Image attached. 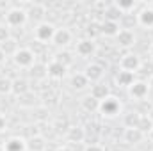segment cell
<instances>
[{
    "instance_id": "cell-6",
    "label": "cell",
    "mask_w": 153,
    "mask_h": 151,
    "mask_svg": "<svg viewBox=\"0 0 153 151\" xmlns=\"http://www.w3.org/2000/svg\"><path fill=\"white\" fill-rule=\"evenodd\" d=\"M84 75H85V78H87L89 82L96 84V82H100V80L103 78V75H105V68H103L102 64H98V62H91V64L85 68Z\"/></svg>"
},
{
    "instance_id": "cell-16",
    "label": "cell",
    "mask_w": 153,
    "mask_h": 151,
    "mask_svg": "<svg viewBox=\"0 0 153 151\" xmlns=\"http://www.w3.org/2000/svg\"><path fill=\"white\" fill-rule=\"evenodd\" d=\"M68 141L70 144H76V142H84L85 141V132L80 126H71L68 130Z\"/></svg>"
},
{
    "instance_id": "cell-11",
    "label": "cell",
    "mask_w": 153,
    "mask_h": 151,
    "mask_svg": "<svg viewBox=\"0 0 153 151\" xmlns=\"http://www.w3.org/2000/svg\"><path fill=\"white\" fill-rule=\"evenodd\" d=\"M116 39H117V44L123 46V48H128V46H132L135 43V36H134V32L130 29H121L119 34L116 36Z\"/></svg>"
},
{
    "instance_id": "cell-4",
    "label": "cell",
    "mask_w": 153,
    "mask_h": 151,
    "mask_svg": "<svg viewBox=\"0 0 153 151\" xmlns=\"http://www.w3.org/2000/svg\"><path fill=\"white\" fill-rule=\"evenodd\" d=\"M5 21H7V27H20L27 21V11L23 9H11L5 16Z\"/></svg>"
},
{
    "instance_id": "cell-9",
    "label": "cell",
    "mask_w": 153,
    "mask_h": 151,
    "mask_svg": "<svg viewBox=\"0 0 153 151\" xmlns=\"http://www.w3.org/2000/svg\"><path fill=\"white\" fill-rule=\"evenodd\" d=\"M135 18H137V23H139L141 27H148V29H152L153 27V5L141 9L139 14H137Z\"/></svg>"
},
{
    "instance_id": "cell-15",
    "label": "cell",
    "mask_w": 153,
    "mask_h": 151,
    "mask_svg": "<svg viewBox=\"0 0 153 151\" xmlns=\"http://www.w3.org/2000/svg\"><path fill=\"white\" fill-rule=\"evenodd\" d=\"M27 150V142L20 137H13L5 142L4 146V151H25Z\"/></svg>"
},
{
    "instance_id": "cell-21",
    "label": "cell",
    "mask_w": 153,
    "mask_h": 151,
    "mask_svg": "<svg viewBox=\"0 0 153 151\" xmlns=\"http://www.w3.org/2000/svg\"><path fill=\"white\" fill-rule=\"evenodd\" d=\"M82 107H84V110H87V112H94V110L100 109V101L89 94V96H85V98L82 100Z\"/></svg>"
},
{
    "instance_id": "cell-7",
    "label": "cell",
    "mask_w": 153,
    "mask_h": 151,
    "mask_svg": "<svg viewBox=\"0 0 153 151\" xmlns=\"http://www.w3.org/2000/svg\"><path fill=\"white\" fill-rule=\"evenodd\" d=\"M128 89H130V96L135 98V100H144L148 96V91H150L146 80H135Z\"/></svg>"
},
{
    "instance_id": "cell-23",
    "label": "cell",
    "mask_w": 153,
    "mask_h": 151,
    "mask_svg": "<svg viewBox=\"0 0 153 151\" xmlns=\"http://www.w3.org/2000/svg\"><path fill=\"white\" fill-rule=\"evenodd\" d=\"M141 115H143V114H139V112H128L126 114V117H125L126 128H137V124H139V121H141Z\"/></svg>"
},
{
    "instance_id": "cell-10",
    "label": "cell",
    "mask_w": 153,
    "mask_h": 151,
    "mask_svg": "<svg viewBox=\"0 0 153 151\" xmlns=\"http://www.w3.org/2000/svg\"><path fill=\"white\" fill-rule=\"evenodd\" d=\"M119 30H121V25H119V23L107 21V20H103V21L100 23V34H103V36L116 38V36L119 34Z\"/></svg>"
},
{
    "instance_id": "cell-5",
    "label": "cell",
    "mask_w": 153,
    "mask_h": 151,
    "mask_svg": "<svg viewBox=\"0 0 153 151\" xmlns=\"http://www.w3.org/2000/svg\"><path fill=\"white\" fill-rule=\"evenodd\" d=\"M141 62H143V61H141L137 55H134V53H126V55L121 59L119 66H121V70H123V71L137 73V71H139V68H141Z\"/></svg>"
},
{
    "instance_id": "cell-29",
    "label": "cell",
    "mask_w": 153,
    "mask_h": 151,
    "mask_svg": "<svg viewBox=\"0 0 153 151\" xmlns=\"http://www.w3.org/2000/svg\"><path fill=\"white\" fill-rule=\"evenodd\" d=\"M85 151H103V148L100 144H87L85 146Z\"/></svg>"
},
{
    "instance_id": "cell-8",
    "label": "cell",
    "mask_w": 153,
    "mask_h": 151,
    "mask_svg": "<svg viewBox=\"0 0 153 151\" xmlns=\"http://www.w3.org/2000/svg\"><path fill=\"white\" fill-rule=\"evenodd\" d=\"M94 50H96V44H94V41L91 38L82 39V41H78V44H76V53H78L80 57H91V55L94 53Z\"/></svg>"
},
{
    "instance_id": "cell-35",
    "label": "cell",
    "mask_w": 153,
    "mask_h": 151,
    "mask_svg": "<svg viewBox=\"0 0 153 151\" xmlns=\"http://www.w3.org/2000/svg\"><path fill=\"white\" fill-rule=\"evenodd\" d=\"M148 135H150V139H152V141H153V128H152V130H150V132H148Z\"/></svg>"
},
{
    "instance_id": "cell-30",
    "label": "cell",
    "mask_w": 153,
    "mask_h": 151,
    "mask_svg": "<svg viewBox=\"0 0 153 151\" xmlns=\"http://www.w3.org/2000/svg\"><path fill=\"white\" fill-rule=\"evenodd\" d=\"M5 128H7V119H5V117L0 114V132H4Z\"/></svg>"
},
{
    "instance_id": "cell-19",
    "label": "cell",
    "mask_w": 153,
    "mask_h": 151,
    "mask_svg": "<svg viewBox=\"0 0 153 151\" xmlns=\"http://www.w3.org/2000/svg\"><path fill=\"white\" fill-rule=\"evenodd\" d=\"M13 93H14L16 96H23V94H27V93H29L27 80H23V78H16V80H13Z\"/></svg>"
},
{
    "instance_id": "cell-34",
    "label": "cell",
    "mask_w": 153,
    "mask_h": 151,
    "mask_svg": "<svg viewBox=\"0 0 153 151\" xmlns=\"http://www.w3.org/2000/svg\"><path fill=\"white\" fill-rule=\"evenodd\" d=\"M148 117H150V121H152V123H153V109H152V110H150V114H148Z\"/></svg>"
},
{
    "instance_id": "cell-17",
    "label": "cell",
    "mask_w": 153,
    "mask_h": 151,
    "mask_svg": "<svg viewBox=\"0 0 153 151\" xmlns=\"http://www.w3.org/2000/svg\"><path fill=\"white\" fill-rule=\"evenodd\" d=\"M143 139H144V133L141 130H137V128H126L125 130V141L128 144H137Z\"/></svg>"
},
{
    "instance_id": "cell-12",
    "label": "cell",
    "mask_w": 153,
    "mask_h": 151,
    "mask_svg": "<svg viewBox=\"0 0 153 151\" xmlns=\"http://www.w3.org/2000/svg\"><path fill=\"white\" fill-rule=\"evenodd\" d=\"M52 43L55 46H66V44H70L71 43V32L68 29H57L55 30V36L52 39Z\"/></svg>"
},
{
    "instance_id": "cell-26",
    "label": "cell",
    "mask_w": 153,
    "mask_h": 151,
    "mask_svg": "<svg viewBox=\"0 0 153 151\" xmlns=\"http://www.w3.org/2000/svg\"><path fill=\"white\" fill-rule=\"evenodd\" d=\"M11 91H13V80H9L5 76H0V94L11 93Z\"/></svg>"
},
{
    "instance_id": "cell-22",
    "label": "cell",
    "mask_w": 153,
    "mask_h": 151,
    "mask_svg": "<svg viewBox=\"0 0 153 151\" xmlns=\"http://www.w3.org/2000/svg\"><path fill=\"white\" fill-rule=\"evenodd\" d=\"M87 84H89V80L85 78V75H84V73L71 76V87H73V89H76V91L85 89V87H87Z\"/></svg>"
},
{
    "instance_id": "cell-20",
    "label": "cell",
    "mask_w": 153,
    "mask_h": 151,
    "mask_svg": "<svg viewBox=\"0 0 153 151\" xmlns=\"http://www.w3.org/2000/svg\"><path fill=\"white\" fill-rule=\"evenodd\" d=\"M0 48H2V52L5 53V55H14L20 48H18V43H16V39H13V38H9V39H5L2 44H0Z\"/></svg>"
},
{
    "instance_id": "cell-1",
    "label": "cell",
    "mask_w": 153,
    "mask_h": 151,
    "mask_svg": "<svg viewBox=\"0 0 153 151\" xmlns=\"http://www.w3.org/2000/svg\"><path fill=\"white\" fill-rule=\"evenodd\" d=\"M14 62L20 66V68H32L36 64V53L30 50V48H20L14 55H13Z\"/></svg>"
},
{
    "instance_id": "cell-31",
    "label": "cell",
    "mask_w": 153,
    "mask_h": 151,
    "mask_svg": "<svg viewBox=\"0 0 153 151\" xmlns=\"http://www.w3.org/2000/svg\"><path fill=\"white\" fill-rule=\"evenodd\" d=\"M5 57H7V55H5V53L2 52V48H0V64H4V62H5Z\"/></svg>"
},
{
    "instance_id": "cell-3",
    "label": "cell",
    "mask_w": 153,
    "mask_h": 151,
    "mask_svg": "<svg viewBox=\"0 0 153 151\" xmlns=\"http://www.w3.org/2000/svg\"><path fill=\"white\" fill-rule=\"evenodd\" d=\"M55 30L57 29L52 23L41 21V23H38V27H36V41L38 43H48V41H52L53 36H55Z\"/></svg>"
},
{
    "instance_id": "cell-33",
    "label": "cell",
    "mask_w": 153,
    "mask_h": 151,
    "mask_svg": "<svg viewBox=\"0 0 153 151\" xmlns=\"http://www.w3.org/2000/svg\"><path fill=\"white\" fill-rule=\"evenodd\" d=\"M57 151H71V150H70V146H64V148H59Z\"/></svg>"
},
{
    "instance_id": "cell-25",
    "label": "cell",
    "mask_w": 153,
    "mask_h": 151,
    "mask_svg": "<svg viewBox=\"0 0 153 151\" xmlns=\"http://www.w3.org/2000/svg\"><path fill=\"white\" fill-rule=\"evenodd\" d=\"M153 128V123L150 121V117L148 115H141V121H139V124H137V130H141L144 135H148V132Z\"/></svg>"
},
{
    "instance_id": "cell-18",
    "label": "cell",
    "mask_w": 153,
    "mask_h": 151,
    "mask_svg": "<svg viewBox=\"0 0 153 151\" xmlns=\"http://www.w3.org/2000/svg\"><path fill=\"white\" fill-rule=\"evenodd\" d=\"M91 96L96 98L98 101H102V100H105V98L109 96V87L103 85V84H96V85H93V89H91Z\"/></svg>"
},
{
    "instance_id": "cell-24",
    "label": "cell",
    "mask_w": 153,
    "mask_h": 151,
    "mask_svg": "<svg viewBox=\"0 0 153 151\" xmlns=\"http://www.w3.org/2000/svg\"><path fill=\"white\" fill-rule=\"evenodd\" d=\"M27 148L30 151H43L45 150V141L41 137H32L29 142H27Z\"/></svg>"
},
{
    "instance_id": "cell-36",
    "label": "cell",
    "mask_w": 153,
    "mask_h": 151,
    "mask_svg": "<svg viewBox=\"0 0 153 151\" xmlns=\"http://www.w3.org/2000/svg\"><path fill=\"white\" fill-rule=\"evenodd\" d=\"M150 55H152V59H153V44L150 46Z\"/></svg>"
},
{
    "instance_id": "cell-2",
    "label": "cell",
    "mask_w": 153,
    "mask_h": 151,
    "mask_svg": "<svg viewBox=\"0 0 153 151\" xmlns=\"http://www.w3.org/2000/svg\"><path fill=\"white\" fill-rule=\"evenodd\" d=\"M98 110L103 115H107V117H114V115H117V114L121 112V103L114 96H107L105 100L100 101V109Z\"/></svg>"
},
{
    "instance_id": "cell-28",
    "label": "cell",
    "mask_w": 153,
    "mask_h": 151,
    "mask_svg": "<svg viewBox=\"0 0 153 151\" xmlns=\"http://www.w3.org/2000/svg\"><path fill=\"white\" fill-rule=\"evenodd\" d=\"M5 39H9V32H7V27L5 25H0V44L5 41Z\"/></svg>"
},
{
    "instance_id": "cell-32",
    "label": "cell",
    "mask_w": 153,
    "mask_h": 151,
    "mask_svg": "<svg viewBox=\"0 0 153 151\" xmlns=\"http://www.w3.org/2000/svg\"><path fill=\"white\" fill-rule=\"evenodd\" d=\"M148 87L153 89V76H152V78H148Z\"/></svg>"
},
{
    "instance_id": "cell-27",
    "label": "cell",
    "mask_w": 153,
    "mask_h": 151,
    "mask_svg": "<svg viewBox=\"0 0 153 151\" xmlns=\"http://www.w3.org/2000/svg\"><path fill=\"white\" fill-rule=\"evenodd\" d=\"M30 71H32V75L39 76V78H43V76H48L46 68H45V66H41V64H34V66L30 68Z\"/></svg>"
},
{
    "instance_id": "cell-14",
    "label": "cell",
    "mask_w": 153,
    "mask_h": 151,
    "mask_svg": "<svg viewBox=\"0 0 153 151\" xmlns=\"http://www.w3.org/2000/svg\"><path fill=\"white\" fill-rule=\"evenodd\" d=\"M66 66L64 64H61V62H57V61H53L50 66H46V71H48V76H52V78H62V76L66 75Z\"/></svg>"
},
{
    "instance_id": "cell-13",
    "label": "cell",
    "mask_w": 153,
    "mask_h": 151,
    "mask_svg": "<svg viewBox=\"0 0 153 151\" xmlns=\"http://www.w3.org/2000/svg\"><path fill=\"white\" fill-rule=\"evenodd\" d=\"M134 82H135V73H130V71H123V70H119V73L116 75V84L121 85V87H130Z\"/></svg>"
}]
</instances>
